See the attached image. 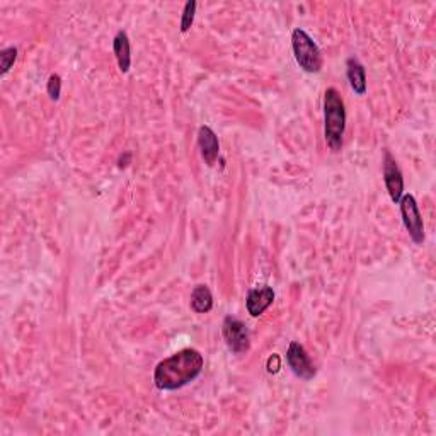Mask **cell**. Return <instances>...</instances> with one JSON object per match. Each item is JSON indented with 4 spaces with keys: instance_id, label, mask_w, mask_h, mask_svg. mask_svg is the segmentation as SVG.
Here are the masks:
<instances>
[{
    "instance_id": "6da1fadb",
    "label": "cell",
    "mask_w": 436,
    "mask_h": 436,
    "mask_svg": "<svg viewBox=\"0 0 436 436\" xmlns=\"http://www.w3.org/2000/svg\"><path fill=\"white\" fill-rule=\"evenodd\" d=\"M205 358L198 349L186 348L166 358L157 365L154 382L160 390H178L188 385L203 372Z\"/></svg>"
},
{
    "instance_id": "7a4b0ae2",
    "label": "cell",
    "mask_w": 436,
    "mask_h": 436,
    "mask_svg": "<svg viewBox=\"0 0 436 436\" xmlns=\"http://www.w3.org/2000/svg\"><path fill=\"white\" fill-rule=\"evenodd\" d=\"M324 119H326V142L331 150H341L346 130V109L337 89L329 87L324 96Z\"/></svg>"
},
{
    "instance_id": "3957f363",
    "label": "cell",
    "mask_w": 436,
    "mask_h": 436,
    "mask_svg": "<svg viewBox=\"0 0 436 436\" xmlns=\"http://www.w3.org/2000/svg\"><path fill=\"white\" fill-rule=\"evenodd\" d=\"M291 47H293L295 60L308 73H317L322 68L324 60L320 55V50L314 40L307 35L303 30H295L291 35Z\"/></svg>"
},
{
    "instance_id": "277c9868",
    "label": "cell",
    "mask_w": 436,
    "mask_h": 436,
    "mask_svg": "<svg viewBox=\"0 0 436 436\" xmlns=\"http://www.w3.org/2000/svg\"><path fill=\"white\" fill-rule=\"evenodd\" d=\"M399 203H401L402 222H404L411 238L416 244H423L425 242V225H423V218L421 213H419L416 200H414L413 195H404Z\"/></svg>"
},
{
    "instance_id": "5b68a950",
    "label": "cell",
    "mask_w": 436,
    "mask_h": 436,
    "mask_svg": "<svg viewBox=\"0 0 436 436\" xmlns=\"http://www.w3.org/2000/svg\"><path fill=\"white\" fill-rule=\"evenodd\" d=\"M222 334H224V339L230 351L236 353V355H242V353L248 351L250 346L248 327L244 326V322H241V320L236 317H227L224 320Z\"/></svg>"
},
{
    "instance_id": "8992f818",
    "label": "cell",
    "mask_w": 436,
    "mask_h": 436,
    "mask_svg": "<svg viewBox=\"0 0 436 436\" xmlns=\"http://www.w3.org/2000/svg\"><path fill=\"white\" fill-rule=\"evenodd\" d=\"M384 181L390 200L394 203H399L404 195V178H402L401 169H399L396 159L390 155V152H385L384 155Z\"/></svg>"
},
{
    "instance_id": "52a82bcc",
    "label": "cell",
    "mask_w": 436,
    "mask_h": 436,
    "mask_svg": "<svg viewBox=\"0 0 436 436\" xmlns=\"http://www.w3.org/2000/svg\"><path fill=\"white\" fill-rule=\"evenodd\" d=\"M286 361H288V365H290L291 372H293L297 377L303 378V380H310V378H314L315 367L310 361V358H308L305 348H303L300 343H295L293 341V343L290 344V348H288V353H286Z\"/></svg>"
},
{
    "instance_id": "ba28073f",
    "label": "cell",
    "mask_w": 436,
    "mask_h": 436,
    "mask_svg": "<svg viewBox=\"0 0 436 436\" xmlns=\"http://www.w3.org/2000/svg\"><path fill=\"white\" fill-rule=\"evenodd\" d=\"M198 143L201 157H203V160L208 164V166H213L215 160L218 159V152H220V143H218L215 131L208 128V126H201L198 131Z\"/></svg>"
},
{
    "instance_id": "9c48e42d",
    "label": "cell",
    "mask_w": 436,
    "mask_h": 436,
    "mask_svg": "<svg viewBox=\"0 0 436 436\" xmlns=\"http://www.w3.org/2000/svg\"><path fill=\"white\" fill-rule=\"evenodd\" d=\"M273 288L262 286L256 288V290H250L248 295V312L253 317H259L261 314H265V310L273 303Z\"/></svg>"
},
{
    "instance_id": "30bf717a",
    "label": "cell",
    "mask_w": 436,
    "mask_h": 436,
    "mask_svg": "<svg viewBox=\"0 0 436 436\" xmlns=\"http://www.w3.org/2000/svg\"><path fill=\"white\" fill-rule=\"evenodd\" d=\"M346 73L351 89L355 90L358 96H363L367 92V73L365 67L356 59H349L346 61Z\"/></svg>"
},
{
    "instance_id": "8fae6325",
    "label": "cell",
    "mask_w": 436,
    "mask_h": 436,
    "mask_svg": "<svg viewBox=\"0 0 436 436\" xmlns=\"http://www.w3.org/2000/svg\"><path fill=\"white\" fill-rule=\"evenodd\" d=\"M113 50H114V55H116L119 70H121L123 73H126L131 65V55H130V40L125 31H119L118 35L114 36Z\"/></svg>"
},
{
    "instance_id": "7c38bea8",
    "label": "cell",
    "mask_w": 436,
    "mask_h": 436,
    "mask_svg": "<svg viewBox=\"0 0 436 436\" xmlns=\"http://www.w3.org/2000/svg\"><path fill=\"white\" fill-rule=\"evenodd\" d=\"M191 307L193 310L198 312V314H207V312L212 310L213 297L207 285L195 286V290H193L191 293Z\"/></svg>"
},
{
    "instance_id": "4fadbf2b",
    "label": "cell",
    "mask_w": 436,
    "mask_h": 436,
    "mask_svg": "<svg viewBox=\"0 0 436 436\" xmlns=\"http://www.w3.org/2000/svg\"><path fill=\"white\" fill-rule=\"evenodd\" d=\"M16 59H18V48L9 47L0 52V68H2L0 72H2V75H6V73L9 72Z\"/></svg>"
},
{
    "instance_id": "5bb4252c",
    "label": "cell",
    "mask_w": 436,
    "mask_h": 436,
    "mask_svg": "<svg viewBox=\"0 0 436 436\" xmlns=\"http://www.w3.org/2000/svg\"><path fill=\"white\" fill-rule=\"evenodd\" d=\"M195 14H196V2L195 0H189V2H186V6H184L183 18H181V31L183 32L189 31V28L193 26V20H195Z\"/></svg>"
},
{
    "instance_id": "9a60e30c",
    "label": "cell",
    "mask_w": 436,
    "mask_h": 436,
    "mask_svg": "<svg viewBox=\"0 0 436 436\" xmlns=\"http://www.w3.org/2000/svg\"><path fill=\"white\" fill-rule=\"evenodd\" d=\"M48 96L52 97L53 101H59L60 99V92H61V79L60 75H56V73H53L50 75V79H48Z\"/></svg>"
},
{
    "instance_id": "2e32d148",
    "label": "cell",
    "mask_w": 436,
    "mask_h": 436,
    "mask_svg": "<svg viewBox=\"0 0 436 436\" xmlns=\"http://www.w3.org/2000/svg\"><path fill=\"white\" fill-rule=\"evenodd\" d=\"M130 160H131V154H130V152H125V155H121V157H119V160H118V167L119 169L126 167L130 164Z\"/></svg>"
}]
</instances>
